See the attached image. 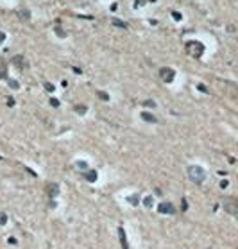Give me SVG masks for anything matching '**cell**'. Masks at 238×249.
Segmentation results:
<instances>
[{
  "label": "cell",
  "instance_id": "obj_1",
  "mask_svg": "<svg viewBox=\"0 0 238 249\" xmlns=\"http://www.w3.org/2000/svg\"><path fill=\"white\" fill-rule=\"evenodd\" d=\"M188 176L193 183H202L206 179V172L199 165H188Z\"/></svg>",
  "mask_w": 238,
  "mask_h": 249
},
{
  "label": "cell",
  "instance_id": "obj_2",
  "mask_svg": "<svg viewBox=\"0 0 238 249\" xmlns=\"http://www.w3.org/2000/svg\"><path fill=\"white\" fill-rule=\"evenodd\" d=\"M222 203H224V208L227 213L238 217V197H224Z\"/></svg>",
  "mask_w": 238,
  "mask_h": 249
},
{
  "label": "cell",
  "instance_id": "obj_3",
  "mask_svg": "<svg viewBox=\"0 0 238 249\" xmlns=\"http://www.w3.org/2000/svg\"><path fill=\"white\" fill-rule=\"evenodd\" d=\"M186 48H188V52L195 57H201L202 52H204V45L199 43V41H188V43H186Z\"/></svg>",
  "mask_w": 238,
  "mask_h": 249
},
{
  "label": "cell",
  "instance_id": "obj_4",
  "mask_svg": "<svg viewBox=\"0 0 238 249\" xmlns=\"http://www.w3.org/2000/svg\"><path fill=\"white\" fill-rule=\"evenodd\" d=\"M174 77H175V72H174L172 68H168V66L159 68V79H161L163 82H172Z\"/></svg>",
  "mask_w": 238,
  "mask_h": 249
},
{
  "label": "cell",
  "instance_id": "obj_5",
  "mask_svg": "<svg viewBox=\"0 0 238 249\" xmlns=\"http://www.w3.org/2000/svg\"><path fill=\"white\" fill-rule=\"evenodd\" d=\"M158 212H159V213H170V215H172V213L175 212V208L172 206V203H161V204L158 206Z\"/></svg>",
  "mask_w": 238,
  "mask_h": 249
},
{
  "label": "cell",
  "instance_id": "obj_6",
  "mask_svg": "<svg viewBox=\"0 0 238 249\" xmlns=\"http://www.w3.org/2000/svg\"><path fill=\"white\" fill-rule=\"evenodd\" d=\"M118 238H120L122 249H129V244H127V238H126V231H123V228H118Z\"/></svg>",
  "mask_w": 238,
  "mask_h": 249
},
{
  "label": "cell",
  "instance_id": "obj_7",
  "mask_svg": "<svg viewBox=\"0 0 238 249\" xmlns=\"http://www.w3.org/2000/svg\"><path fill=\"white\" fill-rule=\"evenodd\" d=\"M45 190H47V194H48V195H52V197H54V195L57 194V190H59V188H57V185H54V183H48V185L45 186Z\"/></svg>",
  "mask_w": 238,
  "mask_h": 249
},
{
  "label": "cell",
  "instance_id": "obj_8",
  "mask_svg": "<svg viewBox=\"0 0 238 249\" xmlns=\"http://www.w3.org/2000/svg\"><path fill=\"white\" fill-rule=\"evenodd\" d=\"M84 179L90 181V183H93V181L97 179V172H95V170H86V172H84Z\"/></svg>",
  "mask_w": 238,
  "mask_h": 249
},
{
  "label": "cell",
  "instance_id": "obj_9",
  "mask_svg": "<svg viewBox=\"0 0 238 249\" xmlns=\"http://www.w3.org/2000/svg\"><path fill=\"white\" fill-rule=\"evenodd\" d=\"M18 16L22 22H27V20H30V11L29 9H22V11H18Z\"/></svg>",
  "mask_w": 238,
  "mask_h": 249
},
{
  "label": "cell",
  "instance_id": "obj_10",
  "mask_svg": "<svg viewBox=\"0 0 238 249\" xmlns=\"http://www.w3.org/2000/svg\"><path fill=\"white\" fill-rule=\"evenodd\" d=\"M141 118H143V120H147V122H150V124L158 122V118L154 117V115H150V113H147V111H141Z\"/></svg>",
  "mask_w": 238,
  "mask_h": 249
},
{
  "label": "cell",
  "instance_id": "obj_11",
  "mask_svg": "<svg viewBox=\"0 0 238 249\" xmlns=\"http://www.w3.org/2000/svg\"><path fill=\"white\" fill-rule=\"evenodd\" d=\"M13 65H16L18 68H23V65H25L23 56H14V57H13Z\"/></svg>",
  "mask_w": 238,
  "mask_h": 249
},
{
  "label": "cell",
  "instance_id": "obj_12",
  "mask_svg": "<svg viewBox=\"0 0 238 249\" xmlns=\"http://www.w3.org/2000/svg\"><path fill=\"white\" fill-rule=\"evenodd\" d=\"M54 30H56V34H57L59 38H65V36H66V33H65V29H63V27H61V25H59V22L56 24V27H54Z\"/></svg>",
  "mask_w": 238,
  "mask_h": 249
},
{
  "label": "cell",
  "instance_id": "obj_13",
  "mask_svg": "<svg viewBox=\"0 0 238 249\" xmlns=\"http://www.w3.org/2000/svg\"><path fill=\"white\" fill-rule=\"evenodd\" d=\"M152 203H154L152 195H147L145 199H143V206H145V208H152Z\"/></svg>",
  "mask_w": 238,
  "mask_h": 249
},
{
  "label": "cell",
  "instance_id": "obj_14",
  "mask_svg": "<svg viewBox=\"0 0 238 249\" xmlns=\"http://www.w3.org/2000/svg\"><path fill=\"white\" fill-rule=\"evenodd\" d=\"M74 109H75V113H79V115H84V113L88 111V108H86V106H82V104H77Z\"/></svg>",
  "mask_w": 238,
  "mask_h": 249
},
{
  "label": "cell",
  "instance_id": "obj_15",
  "mask_svg": "<svg viewBox=\"0 0 238 249\" xmlns=\"http://www.w3.org/2000/svg\"><path fill=\"white\" fill-rule=\"evenodd\" d=\"M6 77H7V66L0 63V79H6Z\"/></svg>",
  "mask_w": 238,
  "mask_h": 249
},
{
  "label": "cell",
  "instance_id": "obj_16",
  "mask_svg": "<svg viewBox=\"0 0 238 249\" xmlns=\"http://www.w3.org/2000/svg\"><path fill=\"white\" fill-rule=\"evenodd\" d=\"M113 25H117V27H120V29H127V24H123L122 20H113Z\"/></svg>",
  "mask_w": 238,
  "mask_h": 249
},
{
  "label": "cell",
  "instance_id": "obj_17",
  "mask_svg": "<svg viewBox=\"0 0 238 249\" xmlns=\"http://www.w3.org/2000/svg\"><path fill=\"white\" fill-rule=\"evenodd\" d=\"M75 165H77V169H81V170H84V172L88 170V163H86V161H77Z\"/></svg>",
  "mask_w": 238,
  "mask_h": 249
},
{
  "label": "cell",
  "instance_id": "obj_18",
  "mask_svg": "<svg viewBox=\"0 0 238 249\" xmlns=\"http://www.w3.org/2000/svg\"><path fill=\"white\" fill-rule=\"evenodd\" d=\"M97 95H99L102 100H109V95H108L106 91H97Z\"/></svg>",
  "mask_w": 238,
  "mask_h": 249
},
{
  "label": "cell",
  "instance_id": "obj_19",
  "mask_svg": "<svg viewBox=\"0 0 238 249\" xmlns=\"http://www.w3.org/2000/svg\"><path fill=\"white\" fill-rule=\"evenodd\" d=\"M43 84H45V90H47V91H54V90H56L54 84H50V82H47V81L43 82Z\"/></svg>",
  "mask_w": 238,
  "mask_h": 249
},
{
  "label": "cell",
  "instance_id": "obj_20",
  "mask_svg": "<svg viewBox=\"0 0 238 249\" xmlns=\"http://www.w3.org/2000/svg\"><path fill=\"white\" fill-rule=\"evenodd\" d=\"M143 106H147V108H156V102H152V100H143Z\"/></svg>",
  "mask_w": 238,
  "mask_h": 249
},
{
  "label": "cell",
  "instance_id": "obj_21",
  "mask_svg": "<svg viewBox=\"0 0 238 249\" xmlns=\"http://www.w3.org/2000/svg\"><path fill=\"white\" fill-rule=\"evenodd\" d=\"M129 203H131V204H138V195H132V197H129Z\"/></svg>",
  "mask_w": 238,
  "mask_h": 249
},
{
  "label": "cell",
  "instance_id": "obj_22",
  "mask_svg": "<svg viewBox=\"0 0 238 249\" xmlns=\"http://www.w3.org/2000/svg\"><path fill=\"white\" fill-rule=\"evenodd\" d=\"M7 222V215L6 213H0V224H6Z\"/></svg>",
  "mask_w": 238,
  "mask_h": 249
},
{
  "label": "cell",
  "instance_id": "obj_23",
  "mask_svg": "<svg viewBox=\"0 0 238 249\" xmlns=\"http://www.w3.org/2000/svg\"><path fill=\"white\" fill-rule=\"evenodd\" d=\"M9 86H11V88H14V90H16V88H20V84H18L16 81H9Z\"/></svg>",
  "mask_w": 238,
  "mask_h": 249
},
{
  "label": "cell",
  "instance_id": "obj_24",
  "mask_svg": "<svg viewBox=\"0 0 238 249\" xmlns=\"http://www.w3.org/2000/svg\"><path fill=\"white\" fill-rule=\"evenodd\" d=\"M50 104H52L54 108H59V100L57 99H50Z\"/></svg>",
  "mask_w": 238,
  "mask_h": 249
},
{
  "label": "cell",
  "instance_id": "obj_25",
  "mask_svg": "<svg viewBox=\"0 0 238 249\" xmlns=\"http://www.w3.org/2000/svg\"><path fill=\"white\" fill-rule=\"evenodd\" d=\"M197 88H199V90H201V91H204V93H208V88H206V86H204V84H199V86H197Z\"/></svg>",
  "mask_w": 238,
  "mask_h": 249
},
{
  "label": "cell",
  "instance_id": "obj_26",
  "mask_svg": "<svg viewBox=\"0 0 238 249\" xmlns=\"http://www.w3.org/2000/svg\"><path fill=\"white\" fill-rule=\"evenodd\" d=\"M7 106H14V99L9 97V99H7Z\"/></svg>",
  "mask_w": 238,
  "mask_h": 249
},
{
  "label": "cell",
  "instance_id": "obj_27",
  "mask_svg": "<svg viewBox=\"0 0 238 249\" xmlns=\"http://www.w3.org/2000/svg\"><path fill=\"white\" fill-rule=\"evenodd\" d=\"M143 2H145V0H136V2H134V7H140Z\"/></svg>",
  "mask_w": 238,
  "mask_h": 249
},
{
  "label": "cell",
  "instance_id": "obj_28",
  "mask_svg": "<svg viewBox=\"0 0 238 249\" xmlns=\"http://www.w3.org/2000/svg\"><path fill=\"white\" fill-rule=\"evenodd\" d=\"M172 16H174V18H175V20H181V15H179V13H175V11H174V13H172Z\"/></svg>",
  "mask_w": 238,
  "mask_h": 249
},
{
  "label": "cell",
  "instance_id": "obj_29",
  "mask_svg": "<svg viewBox=\"0 0 238 249\" xmlns=\"http://www.w3.org/2000/svg\"><path fill=\"white\" fill-rule=\"evenodd\" d=\"M181 206H183V210H186V208H188V203H186V201L183 199V203H181Z\"/></svg>",
  "mask_w": 238,
  "mask_h": 249
},
{
  "label": "cell",
  "instance_id": "obj_30",
  "mask_svg": "<svg viewBox=\"0 0 238 249\" xmlns=\"http://www.w3.org/2000/svg\"><path fill=\"white\" fill-rule=\"evenodd\" d=\"M4 39H6V34H4V33H0V43H4Z\"/></svg>",
  "mask_w": 238,
  "mask_h": 249
},
{
  "label": "cell",
  "instance_id": "obj_31",
  "mask_svg": "<svg viewBox=\"0 0 238 249\" xmlns=\"http://www.w3.org/2000/svg\"><path fill=\"white\" fill-rule=\"evenodd\" d=\"M220 186H222V188H226V186H227V181H226V179H222V181H220Z\"/></svg>",
  "mask_w": 238,
  "mask_h": 249
},
{
  "label": "cell",
  "instance_id": "obj_32",
  "mask_svg": "<svg viewBox=\"0 0 238 249\" xmlns=\"http://www.w3.org/2000/svg\"><path fill=\"white\" fill-rule=\"evenodd\" d=\"M150 2H156V0H150Z\"/></svg>",
  "mask_w": 238,
  "mask_h": 249
},
{
  "label": "cell",
  "instance_id": "obj_33",
  "mask_svg": "<svg viewBox=\"0 0 238 249\" xmlns=\"http://www.w3.org/2000/svg\"><path fill=\"white\" fill-rule=\"evenodd\" d=\"M0 161H2V158H0Z\"/></svg>",
  "mask_w": 238,
  "mask_h": 249
}]
</instances>
